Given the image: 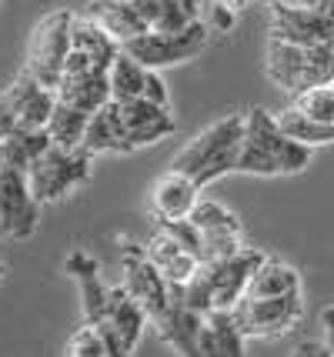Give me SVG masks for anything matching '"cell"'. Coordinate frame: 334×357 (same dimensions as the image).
I'll return each mask as SVG.
<instances>
[{
  "instance_id": "obj_1",
  "label": "cell",
  "mask_w": 334,
  "mask_h": 357,
  "mask_svg": "<svg viewBox=\"0 0 334 357\" xmlns=\"http://www.w3.org/2000/svg\"><path fill=\"white\" fill-rule=\"evenodd\" d=\"M244 117H248V127H244L238 174L281 177V174H301L311 164V151L314 147L287 137L271 110L255 107V110H248Z\"/></svg>"
},
{
  "instance_id": "obj_2",
  "label": "cell",
  "mask_w": 334,
  "mask_h": 357,
  "mask_svg": "<svg viewBox=\"0 0 334 357\" xmlns=\"http://www.w3.org/2000/svg\"><path fill=\"white\" fill-rule=\"evenodd\" d=\"M244 127H248V117H244V114H227L221 121L207 124L204 130H197V134L177 151L174 160H171V167L181 174H188L197 187L214 184V181H221L227 174H238Z\"/></svg>"
},
{
  "instance_id": "obj_3",
  "label": "cell",
  "mask_w": 334,
  "mask_h": 357,
  "mask_svg": "<svg viewBox=\"0 0 334 357\" xmlns=\"http://www.w3.org/2000/svg\"><path fill=\"white\" fill-rule=\"evenodd\" d=\"M268 261V254L257 248H244L224 261H211L201 264V271L194 274L184 287H174L177 294L191 304L194 311H234L238 301L248 294V284L255 278V271Z\"/></svg>"
},
{
  "instance_id": "obj_4",
  "label": "cell",
  "mask_w": 334,
  "mask_h": 357,
  "mask_svg": "<svg viewBox=\"0 0 334 357\" xmlns=\"http://www.w3.org/2000/svg\"><path fill=\"white\" fill-rule=\"evenodd\" d=\"M264 74L287 97H298V93L314 91V87H328V84H334V44L298 47L268 37Z\"/></svg>"
},
{
  "instance_id": "obj_5",
  "label": "cell",
  "mask_w": 334,
  "mask_h": 357,
  "mask_svg": "<svg viewBox=\"0 0 334 357\" xmlns=\"http://www.w3.org/2000/svg\"><path fill=\"white\" fill-rule=\"evenodd\" d=\"M74 17H77L74 10L57 7V10H50V14L40 17L31 27V37H27V63H24V70H27L37 84L50 87V91H57L61 80H64Z\"/></svg>"
},
{
  "instance_id": "obj_6",
  "label": "cell",
  "mask_w": 334,
  "mask_h": 357,
  "mask_svg": "<svg viewBox=\"0 0 334 357\" xmlns=\"http://www.w3.org/2000/svg\"><path fill=\"white\" fill-rule=\"evenodd\" d=\"M91 171H94V154L84 151V147H54L50 144L44 154L33 160V167L27 171V181H31L33 197L40 204H54L70 197L77 187H84L91 181Z\"/></svg>"
},
{
  "instance_id": "obj_7",
  "label": "cell",
  "mask_w": 334,
  "mask_h": 357,
  "mask_svg": "<svg viewBox=\"0 0 334 357\" xmlns=\"http://www.w3.org/2000/svg\"><path fill=\"white\" fill-rule=\"evenodd\" d=\"M57 107V91L20 70L0 93V140H7L17 130H47L50 114Z\"/></svg>"
},
{
  "instance_id": "obj_8",
  "label": "cell",
  "mask_w": 334,
  "mask_h": 357,
  "mask_svg": "<svg viewBox=\"0 0 334 357\" xmlns=\"http://www.w3.org/2000/svg\"><path fill=\"white\" fill-rule=\"evenodd\" d=\"M211 40V27L204 20H194L184 31H147L124 44L130 57H137L144 67L151 70H164V67H177L194 57H201V50Z\"/></svg>"
},
{
  "instance_id": "obj_9",
  "label": "cell",
  "mask_w": 334,
  "mask_h": 357,
  "mask_svg": "<svg viewBox=\"0 0 334 357\" xmlns=\"http://www.w3.org/2000/svg\"><path fill=\"white\" fill-rule=\"evenodd\" d=\"M234 321H238L241 334L251 341H264V337H281L304 317V291L281 297H241L234 307Z\"/></svg>"
},
{
  "instance_id": "obj_10",
  "label": "cell",
  "mask_w": 334,
  "mask_h": 357,
  "mask_svg": "<svg viewBox=\"0 0 334 357\" xmlns=\"http://www.w3.org/2000/svg\"><path fill=\"white\" fill-rule=\"evenodd\" d=\"M111 104H114L117 127H121V154H134V151L160 144L164 137L174 134L177 121H174V114H171V107L151 104L147 97H137V100H111Z\"/></svg>"
},
{
  "instance_id": "obj_11",
  "label": "cell",
  "mask_w": 334,
  "mask_h": 357,
  "mask_svg": "<svg viewBox=\"0 0 334 357\" xmlns=\"http://www.w3.org/2000/svg\"><path fill=\"white\" fill-rule=\"evenodd\" d=\"M121 284L134 294V301H141V307L151 314V321H158L164 307L171 304V284L147 257V248L137 241L121 244Z\"/></svg>"
},
{
  "instance_id": "obj_12",
  "label": "cell",
  "mask_w": 334,
  "mask_h": 357,
  "mask_svg": "<svg viewBox=\"0 0 334 357\" xmlns=\"http://www.w3.org/2000/svg\"><path fill=\"white\" fill-rule=\"evenodd\" d=\"M121 54V40L107 33L94 17H74L70 31V54H67L64 77H80V74H107L114 57Z\"/></svg>"
},
{
  "instance_id": "obj_13",
  "label": "cell",
  "mask_w": 334,
  "mask_h": 357,
  "mask_svg": "<svg viewBox=\"0 0 334 357\" xmlns=\"http://www.w3.org/2000/svg\"><path fill=\"white\" fill-rule=\"evenodd\" d=\"M40 207L24 171L0 174V237L27 241L40 227Z\"/></svg>"
},
{
  "instance_id": "obj_14",
  "label": "cell",
  "mask_w": 334,
  "mask_h": 357,
  "mask_svg": "<svg viewBox=\"0 0 334 357\" xmlns=\"http://www.w3.org/2000/svg\"><path fill=\"white\" fill-rule=\"evenodd\" d=\"M191 220L201 231V244H204L201 261L204 264L224 261V257H231V254H238L244 248V224L231 207H224L218 201H201L194 207Z\"/></svg>"
},
{
  "instance_id": "obj_15",
  "label": "cell",
  "mask_w": 334,
  "mask_h": 357,
  "mask_svg": "<svg viewBox=\"0 0 334 357\" xmlns=\"http://www.w3.org/2000/svg\"><path fill=\"white\" fill-rule=\"evenodd\" d=\"M271 40H284L298 47L334 44V14L298 10V7H271Z\"/></svg>"
},
{
  "instance_id": "obj_16",
  "label": "cell",
  "mask_w": 334,
  "mask_h": 357,
  "mask_svg": "<svg viewBox=\"0 0 334 357\" xmlns=\"http://www.w3.org/2000/svg\"><path fill=\"white\" fill-rule=\"evenodd\" d=\"M158 327L160 341L167 344L177 357H201V334H204V314L194 311L184 297L171 287V304L164 307L158 321H151Z\"/></svg>"
},
{
  "instance_id": "obj_17",
  "label": "cell",
  "mask_w": 334,
  "mask_h": 357,
  "mask_svg": "<svg viewBox=\"0 0 334 357\" xmlns=\"http://www.w3.org/2000/svg\"><path fill=\"white\" fill-rule=\"evenodd\" d=\"M197 204H201V187L194 184L188 174L174 171V167H167L151 184V214H154V220H188Z\"/></svg>"
},
{
  "instance_id": "obj_18",
  "label": "cell",
  "mask_w": 334,
  "mask_h": 357,
  "mask_svg": "<svg viewBox=\"0 0 334 357\" xmlns=\"http://www.w3.org/2000/svg\"><path fill=\"white\" fill-rule=\"evenodd\" d=\"M144 248H147V257L154 261V267L164 274V280H167L171 287H184V284L201 271V257H197L194 250L184 248L174 234L164 231L160 224L154 227V234L144 241Z\"/></svg>"
},
{
  "instance_id": "obj_19",
  "label": "cell",
  "mask_w": 334,
  "mask_h": 357,
  "mask_svg": "<svg viewBox=\"0 0 334 357\" xmlns=\"http://www.w3.org/2000/svg\"><path fill=\"white\" fill-rule=\"evenodd\" d=\"M147 321H151V314L141 307V301H134V294H130L124 284H111L107 314H104L100 327L114 331V334L121 337V344L134 354L137 344H141V337H144V331H147Z\"/></svg>"
},
{
  "instance_id": "obj_20",
  "label": "cell",
  "mask_w": 334,
  "mask_h": 357,
  "mask_svg": "<svg viewBox=\"0 0 334 357\" xmlns=\"http://www.w3.org/2000/svg\"><path fill=\"white\" fill-rule=\"evenodd\" d=\"M67 274L77 280L80 287V307H84V321L100 324L104 314H107V297H111V284H104L100 278V264L87 250H70L67 257Z\"/></svg>"
},
{
  "instance_id": "obj_21",
  "label": "cell",
  "mask_w": 334,
  "mask_h": 357,
  "mask_svg": "<svg viewBox=\"0 0 334 357\" xmlns=\"http://www.w3.org/2000/svg\"><path fill=\"white\" fill-rule=\"evenodd\" d=\"M87 17H94L104 31L114 33L121 40V47L147 33V24H144L134 0H87Z\"/></svg>"
},
{
  "instance_id": "obj_22",
  "label": "cell",
  "mask_w": 334,
  "mask_h": 357,
  "mask_svg": "<svg viewBox=\"0 0 334 357\" xmlns=\"http://www.w3.org/2000/svg\"><path fill=\"white\" fill-rule=\"evenodd\" d=\"M244 334L231 311H207L201 334V357H244Z\"/></svg>"
},
{
  "instance_id": "obj_23",
  "label": "cell",
  "mask_w": 334,
  "mask_h": 357,
  "mask_svg": "<svg viewBox=\"0 0 334 357\" xmlns=\"http://www.w3.org/2000/svg\"><path fill=\"white\" fill-rule=\"evenodd\" d=\"M57 100H64L70 107L97 114L114 100L111 93V70L107 74H80V77H64L57 87Z\"/></svg>"
},
{
  "instance_id": "obj_24",
  "label": "cell",
  "mask_w": 334,
  "mask_h": 357,
  "mask_svg": "<svg viewBox=\"0 0 334 357\" xmlns=\"http://www.w3.org/2000/svg\"><path fill=\"white\" fill-rule=\"evenodd\" d=\"M294 291H304L301 274L291 264H284V261L268 257V261L255 271V278L248 284V294L244 297H281V294H294Z\"/></svg>"
},
{
  "instance_id": "obj_25",
  "label": "cell",
  "mask_w": 334,
  "mask_h": 357,
  "mask_svg": "<svg viewBox=\"0 0 334 357\" xmlns=\"http://www.w3.org/2000/svg\"><path fill=\"white\" fill-rule=\"evenodd\" d=\"M151 80V67H144L137 57H130L128 50L121 47V54L111 63V93L114 100H137L147 91Z\"/></svg>"
},
{
  "instance_id": "obj_26",
  "label": "cell",
  "mask_w": 334,
  "mask_h": 357,
  "mask_svg": "<svg viewBox=\"0 0 334 357\" xmlns=\"http://www.w3.org/2000/svg\"><path fill=\"white\" fill-rule=\"evenodd\" d=\"M87 124H91V114L87 110H77V107H70V104H64V100H57V107L50 114L47 134L54 140V147L74 151V147H84Z\"/></svg>"
},
{
  "instance_id": "obj_27",
  "label": "cell",
  "mask_w": 334,
  "mask_h": 357,
  "mask_svg": "<svg viewBox=\"0 0 334 357\" xmlns=\"http://www.w3.org/2000/svg\"><path fill=\"white\" fill-rule=\"evenodd\" d=\"M278 124L287 137L301 140L308 147H324V144H334V124H321L314 117H308L304 110H298L294 104H287L281 114H274Z\"/></svg>"
},
{
  "instance_id": "obj_28",
  "label": "cell",
  "mask_w": 334,
  "mask_h": 357,
  "mask_svg": "<svg viewBox=\"0 0 334 357\" xmlns=\"http://www.w3.org/2000/svg\"><path fill=\"white\" fill-rule=\"evenodd\" d=\"M84 151L91 154H121V127L114 117V104L100 107L97 114H91V124L84 134Z\"/></svg>"
},
{
  "instance_id": "obj_29",
  "label": "cell",
  "mask_w": 334,
  "mask_h": 357,
  "mask_svg": "<svg viewBox=\"0 0 334 357\" xmlns=\"http://www.w3.org/2000/svg\"><path fill=\"white\" fill-rule=\"evenodd\" d=\"M64 357H111L104 331H100L97 324H91V321H84V324L67 337Z\"/></svg>"
},
{
  "instance_id": "obj_30",
  "label": "cell",
  "mask_w": 334,
  "mask_h": 357,
  "mask_svg": "<svg viewBox=\"0 0 334 357\" xmlns=\"http://www.w3.org/2000/svg\"><path fill=\"white\" fill-rule=\"evenodd\" d=\"M291 104L298 110H304L308 117H314L321 124H334V87H314V91H304L298 97H291Z\"/></svg>"
},
{
  "instance_id": "obj_31",
  "label": "cell",
  "mask_w": 334,
  "mask_h": 357,
  "mask_svg": "<svg viewBox=\"0 0 334 357\" xmlns=\"http://www.w3.org/2000/svg\"><path fill=\"white\" fill-rule=\"evenodd\" d=\"M287 357H334L328 341H301Z\"/></svg>"
},
{
  "instance_id": "obj_32",
  "label": "cell",
  "mask_w": 334,
  "mask_h": 357,
  "mask_svg": "<svg viewBox=\"0 0 334 357\" xmlns=\"http://www.w3.org/2000/svg\"><path fill=\"white\" fill-rule=\"evenodd\" d=\"M207 3H211V7H224L227 14L241 17L244 10H248V7H255V3H261V0H204V3H201V10H204Z\"/></svg>"
},
{
  "instance_id": "obj_33",
  "label": "cell",
  "mask_w": 334,
  "mask_h": 357,
  "mask_svg": "<svg viewBox=\"0 0 334 357\" xmlns=\"http://www.w3.org/2000/svg\"><path fill=\"white\" fill-rule=\"evenodd\" d=\"M321 324H324V334L334 337V307H324V311H321Z\"/></svg>"
},
{
  "instance_id": "obj_34",
  "label": "cell",
  "mask_w": 334,
  "mask_h": 357,
  "mask_svg": "<svg viewBox=\"0 0 334 357\" xmlns=\"http://www.w3.org/2000/svg\"><path fill=\"white\" fill-rule=\"evenodd\" d=\"M3 278H7V267H3V261H0V284H3Z\"/></svg>"
},
{
  "instance_id": "obj_35",
  "label": "cell",
  "mask_w": 334,
  "mask_h": 357,
  "mask_svg": "<svg viewBox=\"0 0 334 357\" xmlns=\"http://www.w3.org/2000/svg\"><path fill=\"white\" fill-rule=\"evenodd\" d=\"M328 347H331V354H334V337H328Z\"/></svg>"
},
{
  "instance_id": "obj_36",
  "label": "cell",
  "mask_w": 334,
  "mask_h": 357,
  "mask_svg": "<svg viewBox=\"0 0 334 357\" xmlns=\"http://www.w3.org/2000/svg\"><path fill=\"white\" fill-rule=\"evenodd\" d=\"M331 87H334V84H331Z\"/></svg>"
}]
</instances>
